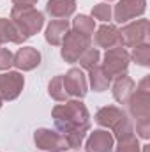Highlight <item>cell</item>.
Instances as JSON below:
<instances>
[{"label": "cell", "instance_id": "obj_1", "mask_svg": "<svg viewBox=\"0 0 150 152\" xmlns=\"http://www.w3.org/2000/svg\"><path fill=\"white\" fill-rule=\"evenodd\" d=\"M55 126L60 131V134L67 140L69 149H79L90 122L88 112L81 101H71L66 104H58L53 108Z\"/></svg>", "mask_w": 150, "mask_h": 152}, {"label": "cell", "instance_id": "obj_2", "mask_svg": "<svg viewBox=\"0 0 150 152\" xmlns=\"http://www.w3.org/2000/svg\"><path fill=\"white\" fill-rule=\"evenodd\" d=\"M12 23L18 27L23 39L37 34L44 25V16L39 12L34 5H14L12 9Z\"/></svg>", "mask_w": 150, "mask_h": 152}, {"label": "cell", "instance_id": "obj_3", "mask_svg": "<svg viewBox=\"0 0 150 152\" xmlns=\"http://www.w3.org/2000/svg\"><path fill=\"white\" fill-rule=\"evenodd\" d=\"M127 66H129V53L122 46H117V48H111V50L106 51L104 62H103L101 69L106 75V78L111 81L113 78L125 76Z\"/></svg>", "mask_w": 150, "mask_h": 152}, {"label": "cell", "instance_id": "obj_4", "mask_svg": "<svg viewBox=\"0 0 150 152\" xmlns=\"http://www.w3.org/2000/svg\"><path fill=\"white\" fill-rule=\"evenodd\" d=\"M92 39L88 36L78 34V32H67V36L62 41V57L66 62H78L81 53L90 48Z\"/></svg>", "mask_w": 150, "mask_h": 152}, {"label": "cell", "instance_id": "obj_5", "mask_svg": "<svg viewBox=\"0 0 150 152\" xmlns=\"http://www.w3.org/2000/svg\"><path fill=\"white\" fill-rule=\"evenodd\" d=\"M149 78H145L140 85V88H136V94L131 96L129 99V106H131V115L140 122V120H149L150 117V92L147 88Z\"/></svg>", "mask_w": 150, "mask_h": 152}, {"label": "cell", "instance_id": "obj_6", "mask_svg": "<svg viewBox=\"0 0 150 152\" xmlns=\"http://www.w3.org/2000/svg\"><path fill=\"white\" fill-rule=\"evenodd\" d=\"M34 140H36V145L39 149L46 152H62L69 149L67 140L60 133H55L50 129H37L34 134Z\"/></svg>", "mask_w": 150, "mask_h": 152}, {"label": "cell", "instance_id": "obj_7", "mask_svg": "<svg viewBox=\"0 0 150 152\" xmlns=\"http://www.w3.org/2000/svg\"><path fill=\"white\" fill-rule=\"evenodd\" d=\"M122 46H140L145 44L149 37V20H138L134 23L125 25L120 30Z\"/></svg>", "mask_w": 150, "mask_h": 152}, {"label": "cell", "instance_id": "obj_8", "mask_svg": "<svg viewBox=\"0 0 150 152\" xmlns=\"http://www.w3.org/2000/svg\"><path fill=\"white\" fill-rule=\"evenodd\" d=\"M23 76L20 73H4L0 75V97L2 101H12L20 96L23 88Z\"/></svg>", "mask_w": 150, "mask_h": 152}, {"label": "cell", "instance_id": "obj_9", "mask_svg": "<svg viewBox=\"0 0 150 152\" xmlns=\"http://www.w3.org/2000/svg\"><path fill=\"white\" fill-rule=\"evenodd\" d=\"M147 0H120L115 7V21L125 23L136 16H141L145 12Z\"/></svg>", "mask_w": 150, "mask_h": 152}, {"label": "cell", "instance_id": "obj_10", "mask_svg": "<svg viewBox=\"0 0 150 152\" xmlns=\"http://www.w3.org/2000/svg\"><path fill=\"white\" fill-rule=\"evenodd\" d=\"M64 78V87H66V92L67 96H73V97H85L87 94V80H85V75L79 71V69H71L69 73Z\"/></svg>", "mask_w": 150, "mask_h": 152}, {"label": "cell", "instance_id": "obj_11", "mask_svg": "<svg viewBox=\"0 0 150 152\" xmlns=\"http://www.w3.org/2000/svg\"><path fill=\"white\" fill-rule=\"evenodd\" d=\"M41 62V53L34 48H20L12 58V66L23 71H32Z\"/></svg>", "mask_w": 150, "mask_h": 152}, {"label": "cell", "instance_id": "obj_12", "mask_svg": "<svg viewBox=\"0 0 150 152\" xmlns=\"http://www.w3.org/2000/svg\"><path fill=\"white\" fill-rule=\"evenodd\" d=\"M95 44L106 50H111L117 46H122V37H120V30L113 25H103L97 34H95Z\"/></svg>", "mask_w": 150, "mask_h": 152}, {"label": "cell", "instance_id": "obj_13", "mask_svg": "<svg viewBox=\"0 0 150 152\" xmlns=\"http://www.w3.org/2000/svg\"><path fill=\"white\" fill-rule=\"evenodd\" d=\"M87 152H111L113 149V136L108 131H94L90 133L87 145Z\"/></svg>", "mask_w": 150, "mask_h": 152}, {"label": "cell", "instance_id": "obj_14", "mask_svg": "<svg viewBox=\"0 0 150 152\" xmlns=\"http://www.w3.org/2000/svg\"><path fill=\"white\" fill-rule=\"evenodd\" d=\"M76 9V0H50L46 4V12L53 20H66Z\"/></svg>", "mask_w": 150, "mask_h": 152}, {"label": "cell", "instance_id": "obj_15", "mask_svg": "<svg viewBox=\"0 0 150 152\" xmlns=\"http://www.w3.org/2000/svg\"><path fill=\"white\" fill-rule=\"evenodd\" d=\"M124 118H127L125 113L120 110V108H117V106H104V108H101L97 115H95V122L97 124H101V126H106V127H110V129H115Z\"/></svg>", "mask_w": 150, "mask_h": 152}, {"label": "cell", "instance_id": "obj_16", "mask_svg": "<svg viewBox=\"0 0 150 152\" xmlns=\"http://www.w3.org/2000/svg\"><path fill=\"white\" fill-rule=\"evenodd\" d=\"M134 90H136V83L129 76H120L117 80L115 87H113V96H115V99L120 104H125V103H129V99L134 94Z\"/></svg>", "mask_w": 150, "mask_h": 152}, {"label": "cell", "instance_id": "obj_17", "mask_svg": "<svg viewBox=\"0 0 150 152\" xmlns=\"http://www.w3.org/2000/svg\"><path fill=\"white\" fill-rule=\"evenodd\" d=\"M67 32H69V21L67 20H55L46 28V41L53 46H58V44H62Z\"/></svg>", "mask_w": 150, "mask_h": 152}, {"label": "cell", "instance_id": "obj_18", "mask_svg": "<svg viewBox=\"0 0 150 152\" xmlns=\"http://www.w3.org/2000/svg\"><path fill=\"white\" fill-rule=\"evenodd\" d=\"M25 39L20 34L18 27L11 21V20H5V18H0V44L4 42H16V44H21Z\"/></svg>", "mask_w": 150, "mask_h": 152}, {"label": "cell", "instance_id": "obj_19", "mask_svg": "<svg viewBox=\"0 0 150 152\" xmlns=\"http://www.w3.org/2000/svg\"><path fill=\"white\" fill-rule=\"evenodd\" d=\"M88 73H90V87H92L95 92H103V90H106V88L110 87V80H108L106 75L103 73L101 66L92 67Z\"/></svg>", "mask_w": 150, "mask_h": 152}, {"label": "cell", "instance_id": "obj_20", "mask_svg": "<svg viewBox=\"0 0 150 152\" xmlns=\"http://www.w3.org/2000/svg\"><path fill=\"white\" fill-rule=\"evenodd\" d=\"M99 58H101V53H99L97 48H87V50L81 53V57H79L78 60H79V66H81L83 69L90 71L92 67L99 66Z\"/></svg>", "mask_w": 150, "mask_h": 152}, {"label": "cell", "instance_id": "obj_21", "mask_svg": "<svg viewBox=\"0 0 150 152\" xmlns=\"http://www.w3.org/2000/svg\"><path fill=\"white\" fill-rule=\"evenodd\" d=\"M74 32L78 34H83V36H92L94 34V28H95V23H94V18H88L85 14H79L74 18Z\"/></svg>", "mask_w": 150, "mask_h": 152}, {"label": "cell", "instance_id": "obj_22", "mask_svg": "<svg viewBox=\"0 0 150 152\" xmlns=\"http://www.w3.org/2000/svg\"><path fill=\"white\" fill-rule=\"evenodd\" d=\"M50 96L55 99V101H66L69 96L66 92V87H64V78L62 76H57L55 80L50 81Z\"/></svg>", "mask_w": 150, "mask_h": 152}, {"label": "cell", "instance_id": "obj_23", "mask_svg": "<svg viewBox=\"0 0 150 152\" xmlns=\"http://www.w3.org/2000/svg\"><path fill=\"white\" fill-rule=\"evenodd\" d=\"M133 58L140 64V66H149L150 62V46L145 44H140V46H134L133 50Z\"/></svg>", "mask_w": 150, "mask_h": 152}, {"label": "cell", "instance_id": "obj_24", "mask_svg": "<svg viewBox=\"0 0 150 152\" xmlns=\"http://www.w3.org/2000/svg\"><path fill=\"white\" fill-rule=\"evenodd\" d=\"M92 18L101 20V21H110L111 20V7L108 4H97L92 9Z\"/></svg>", "mask_w": 150, "mask_h": 152}, {"label": "cell", "instance_id": "obj_25", "mask_svg": "<svg viewBox=\"0 0 150 152\" xmlns=\"http://www.w3.org/2000/svg\"><path fill=\"white\" fill-rule=\"evenodd\" d=\"M117 152H140V143H138L136 136L133 134V136H129L125 140H120Z\"/></svg>", "mask_w": 150, "mask_h": 152}, {"label": "cell", "instance_id": "obj_26", "mask_svg": "<svg viewBox=\"0 0 150 152\" xmlns=\"http://www.w3.org/2000/svg\"><path fill=\"white\" fill-rule=\"evenodd\" d=\"M12 58H14V55L7 48H0V71L9 69L12 66Z\"/></svg>", "mask_w": 150, "mask_h": 152}, {"label": "cell", "instance_id": "obj_27", "mask_svg": "<svg viewBox=\"0 0 150 152\" xmlns=\"http://www.w3.org/2000/svg\"><path fill=\"white\" fill-rule=\"evenodd\" d=\"M14 5H34L37 0H12Z\"/></svg>", "mask_w": 150, "mask_h": 152}, {"label": "cell", "instance_id": "obj_28", "mask_svg": "<svg viewBox=\"0 0 150 152\" xmlns=\"http://www.w3.org/2000/svg\"><path fill=\"white\" fill-rule=\"evenodd\" d=\"M143 152H149V145H145V147H143Z\"/></svg>", "mask_w": 150, "mask_h": 152}, {"label": "cell", "instance_id": "obj_29", "mask_svg": "<svg viewBox=\"0 0 150 152\" xmlns=\"http://www.w3.org/2000/svg\"><path fill=\"white\" fill-rule=\"evenodd\" d=\"M0 108H2V97H0Z\"/></svg>", "mask_w": 150, "mask_h": 152}, {"label": "cell", "instance_id": "obj_30", "mask_svg": "<svg viewBox=\"0 0 150 152\" xmlns=\"http://www.w3.org/2000/svg\"><path fill=\"white\" fill-rule=\"evenodd\" d=\"M108 2H110V0H108Z\"/></svg>", "mask_w": 150, "mask_h": 152}]
</instances>
